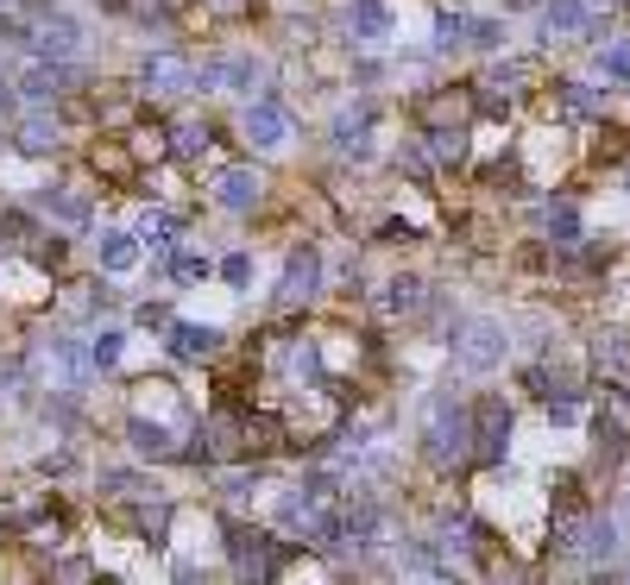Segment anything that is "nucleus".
Masks as SVG:
<instances>
[{
  "label": "nucleus",
  "mask_w": 630,
  "mask_h": 585,
  "mask_svg": "<svg viewBox=\"0 0 630 585\" xmlns=\"http://www.w3.org/2000/svg\"><path fill=\"white\" fill-rule=\"evenodd\" d=\"M448 359H454V371H467V378H492V371H505V359H511V328H505L498 315H454L448 321Z\"/></svg>",
  "instance_id": "3"
},
{
  "label": "nucleus",
  "mask_w": 630,
  "mask_h": 585,
  "mask_svg": "<svg viewBox=\"0 0 630 585\" xmlns=\"http://www.w3.org/2000/svg\"><path fill=\"white\" fill-rule=\"evenodd\" d=\"M618 516H606V510H587V535H580V554L573 561H587V573H611V561H618Z\"/></svg>",
  "instance_id": "26"
},
{
  "label": "nucleus",
  "mask_w": 630,
  "mask_h": 585,
  "mask_svg": "<svg viewBox=\"0 0 630 585\" xmlns=\"http://www.w3.org/2000/svg\"><path fill=\"white\" fill-rule=\"evenodd\" d=\"M209 208H221V215H258L265 208V171H258L253 157H234V164H215L209 171Z\"/></svg>",
  "instance_id": "12"
},
{
  "label": "nucleus",
  "mask_w": 630,
  "mask_h": 585,
  "mask_svg": "<svg viewBox=\"0 0 630 585\" xmlns=\"http://www.w3.org/2000/svg\"><path fill=\"white\" fill-rule=\"evenodd\" d=\"M215 120H171V157L177 164H202V157L215 152Z\"/></svg>",
  "instance_id": "30"
},
{
  "label": "nucleus",
  "mask_w": 630,
  "mask_h": 585,
  "mask_svg": "<svg viewBox=\"0 0 630 585\" xmlns=\"http://www.w3.org/2000/svg\"><path fill=\"white\" fill-rule=\"evenodd\" d=\"M89 51V25L70 7H51L44 20H32V51L26 58H82Z\"/></svg>",
  "instance_id": "17"
},
{
  "label": "nucleus",
  "mask_w": 630,
  "mask_h": 585,
  "mask_svg": "<svg viewBox=\"0 0 630 585\" xmlns=\"http://www.w3.org/2000/svg\"><path fill=\"white\" fill-rule=\"evenodd\" d=\"M13 152L32 164H58L63 157V114L58 107H20L13 120Z\"/></svg>",
  "instance_id": "16"
},
{
  "label": "nucleus",
  "mask_w": 630,
  "mask_h": 585,
  "mask_svg": "<svg viewBox=\"0 0 630 585\" xmlns=\"http://www.w3.org/2000/svg\"><path fill=\"white\" fill-rule=\"evenodd\" d=\"M542 234H549V246L561 258L587 253V220H580V208H573V202H549V208H542Z\"/></svg>",
  "instance_id": "28"
},
{
  "label": "nucleus",
  "mask_w": 630,
  "mask_h": 585,
  "mask_svg": "<svg viewBox=\"0 0 630 585\" xmlns=\"http://www.w3.org/2000/svg\"><path fill=\"white\" fill-rule=\"evenodd\" d=\"M429 296L435 290H429V277H423V271H392L373 290V302H378V315H385V321H416V315L429 309Z\"/></svg>",
  "instance_id": "19"
},
{
  "label": "nucleus",
  "mask_w": 630,
  "mask_h": 585,
  "mask_svg": "<svg viewBox=\"0 0 630 585\" xmlns=\"http://www.w3.org/2000/svg\"><path fill=\"white\" fill-rule=\"evenodd\" d=\"M152 277H158V284H171V290H196V284H209V277H215V258H209L196 239L183 234L177 246H171V258H164V265H152Z\"/></svg>",
  "instance_id": "22"
},
{
  "label": "nucleus",
  "mask_w": 630,
  "mask_h": 585,
  "mask_svg": "<svg viewBox=\"0 0 630 585\" xmlns=\"http://www.w3.org/2000/svg\"><path fill=\"white\" fill-rule=\"evenodd\" d=\"M624 579H630V561H624Z\"/></svg>",
  "instance_id": "47"
},
{
  "label": "nucleus",
  "mask_w": 630,
  "mask_h": 585,
  "mask_svg": "<svg viewBox=\"0 0 630 585\" xmlns=\"http://www.w3.org/2000/svg\"><path fill=\"white\" fill-rule=\"evenodd\" d=\"M13 89H20L26 107H58L63 95H82V89H89V63L82 58H26Z\"/></svg>",
  "instance_id": "10"
},
{
  "label": "nucleus",
  "mask_w": 630,
  "mask_h": 585,
  "mask_svg": "<svg viewBox=\"0 0 630 585\" xmlns=\"http://www.w3.org/2000/svg\"><path fill=\"white\" fill-rule=\"evenodd\" d=\"M423 133V145H429L435 171H460L472 157V120H454V126H416Z\"/></svg>",
  "instance_id": "27"
},
{
  "label": "nucleus",
  "mask_w": 630,
  "mask_h": 585,
  "mask_svg": "<svg viewBox=\"0 0 630 585\" xmlns=\"http://www.w3.org/2000/svg\"><path fill=\"white\" fill-rule=\"evenodd\" d=\"M467 44L479 51V58H498V51H505V20H498V13H472Z\"/></svg>",
  "instance_id": "39"
},
{
  "label": "nucleus",
  "mask_w": 630,
  "mask_h": 585,
  "mask_svg": "<svg viewBox=\"0 0 630 585\" xmlns=\"http://www.w3.org/2000/svg\"><path fill=\"white\" fill-rule=\"evenodd\" d=\"M202 13H209V20H221V25H234V20H246V13H253V0H202Z\"/></svg>",
  "instance_id": "41"
},
{
  "label": "nucleus",
  "mask_w": 630,
  "mask_h": 585,
  "mask_svg": "<svg viewBox=\"0 0 630 585\" xmlns=\"http://www.w3.org/2000/svg\"><path fill=\"white\" fill-rule=\"evenodd\" d=\"M536 13H542V39H580V32H587V20H592V7L587 0H542V7H536Z\"/></svg>",
  "instance_id": "31"
},
{
  "label": "nucleus",
  "mask_w": 630,
  "mask_h": 585,
  "mask_svg": "<svg viewBox=\"0 0 630 585\" xmlns=\"http://www.w3.org/2000/svg\"><path fill=\"white\" fill-rule=\"evenodd\" d=\"M416 126H454V120H472V82H454V89H429V95L410 101Z\"/></svg>",
  "instance_id": "24"
},
{
  "label": "nucleus",
  "mask_w": 630,
  "mask_h": 585,
  "mask_svg": "<svg viewBox=\"0 0 630 585\" xmlns=\"http://www.w3.org/2000/svg\"><path fill=\"white\" fill-rule=\"evenodd\" d=\"M177 321V309H171V296H139L133 302V328H145V333H164Z\"/></svg>",
  "instance_id": "40"
},
{
  "label": "nucleus",
  "mask_w": 630,
  "mask_h": 585,
  "mask_svg": "<svg viewBox=\"0 0 630 585\" xmlns=\"http://www.w3.org/2000/svg\"><path fill=\"white\" fill-rule=\"evenodd\" d=\"M378 126H385V101L373 89H359L335 120H328V152L341 164H373L378 157Z\"/></svg>",
  "instance_id": "8"
},
{
  "label": "nucleus",
  "mask_w": 630,
  "mask_h": 585,
  "mask_svg": "<svg viewBox=\"0 0 630 585\" xmlns=\"http://www.w3.org/2000/svg\"><path fill=\"white\" fill-rule=\"evenodd\" d=\"M120 441H126V453H133V460H152V466H177L183 429H177V422H164V415L133 410L126 422H120Z\"/></svg>",
  "instance_id": "15"
},
{
  "label": "nucleus",
  "mask_w": 630,
  "mask_h": 585,
  "mask_svg": "<svg viewBox=\"0 0 630 585\" xmlns=\"http://www.w3.org/2000/svg\"><path fill=\"white\" fill-rule=\"evenodd\" d=\"M511 434H517V410L505 390H479L472 397V466H505L511 460Z\"/></svg>",
  "instance_id": "9"
},
{
  "label": "nucleus",
  "mask_w": 630,
  "mask_h": 585,
  "mask_svg": "<svg viewBox=\"0 0 630 585\" xmlns=\"http://www.w3.org/2000/svg\"><path fill=\"white\" fill-rule=\"evenodd\" d=\"M234 133H240V145H246V152L277 157V152H284V145L296 138V107L277 95V82H272V89H258L253 101H240Z\"/></svg>",
  "instance_id": "6"
},
{
  "label": "nucleus",
  "mask_w": 630,
  "mask_h": 585,
  "mask_svg": "<svg viewBox=\"0 0 630 585\" xmlns=\"http://www.w3.org/2000/svg\"><path fill=\"white\" fill-rule=\"evenodd\" d=\"M624 202H630V171H624Z\"/></svg>",
  "instance_id": "46"
},
{
  "label": "nucleus",
  "mask_w": 630,
  "mask_h": 585,
  "mask_svg": "<svg viewBox=\"0 0 630 585\" xmlns=\"http://www.w3.org/2000/svg\"><path fill=\"white\" fill-rule=\"evenodd\" d=\"M32 472H39V485H70V479L82 472V460H77V448L63 441V448L39 453V460H32Z\"/></svg>",
  "instance_id": "37"
},
{
  "label": "nucleus",
  "mask_w": 630,
  "mask_h": 585,
  "mask_svg": "<svg viewBox=\"0 0 630 585\" xmlns=\"http://www.w3.org/2000/svg\"><path fill=\"white\" fill-rule=\"evenodd\" d=\"M392 164H397V176H410V183H435V157H429V145H423V133L416 138H404V145H397L392 152Z\"/></svg>",
  "instance_id": "35"
},
{
  "label": "nucleus",
  "mask_w": 630,
  "mask_h": 585,
  "mask_svg": "<svg viewBox=\"0 0 630 585\" xmlns=\"http://www.w3.org/2000/svg\"><path fill=\"white\" fill-rule=\"evenodd\" d=\"M202 573H209V566L190 561V554H177V561H171V579H202Z\"/></svg>",
  "instance_id": "43"
},
{
  "label": "nucleus",
  "mask_w": 630,
  "mask_h": 585,
  "mask_svg": "<svg viewBox=\"0 0 630 585\" xmlns=\"http://www.w3.org/2000/svg\"><path fill=\"white\" fill-rule=\"evenodd\" d=\"M215 277H221V284H227L234 296H246V290H253V277H258V258L246 253V246H234V253H221V258H215Z\"/></svg>",
  "instance_id": "36"
},
{
  "label": "nucleus",
  "mask_w": 630,
  "mask_h": 585,
  "mask_svg": "<svg viewBox=\"0 0 630 585\" xmlns=\"http://www.w3.org/2000/svg\"><path fill=\"white\" fill-rule=\"evenodd\" d=\"M410 239H423L416 234V220H385V227L373 234V246H410Z\"/></svg>",
  "instance_id": "42"
},
{
  "label": "nucleus",
  "mask_w": 630,
  "mask_h": 585,
  "mask_svg": "<svg viewBox=\"0 0 630 585\" xmlns=\"http://www.w3.org/2000/svg\"><path fill=\"white\" fill-rule=\"evenodd\" d=\"M467 25H472V13H460V7H435L429 51H460V44H467Z\"/></svg>",
  "instance_id": "38"
},
{
  "label": "nucleus",
  "mask_w": 630,
  "mask_h": 585,
  "mask_svg": "<svg viewBox=\"0 0 630 585\" xmlns=\"http://www.w3.org/2000/svg\"><path fill=\"white\" fill-rule=\"evenodd\" d=\"M549 114L561 120V126H592V120L606 114V89H592V82H580V76H561L549 89Z\"/></svg>",
  "instance_id": "20"
},
{
  "label": "nucleus",
  "mask_w": 630,
  "mask_h": 585,
  "mask_svg": "<svg viewBox=\"0 0 630 585\" xmlns=\"http://www.w3.org/2000/svg\"><path fill=\"white\" fill-rule=\"evenodd\" d=\"M89 485H95V497L101 504H139V497H171V485H164V479H152V472H145V460H139V466H95V479H89Z\"/></svg>",
  "instance_id": "18"
},
{
  "label": "nucleus",
  "mask_w": 630,
  "mask_h": 585,
  "mask_svg": "<svg viewBox=\"0 0 630 585\" xmlns=\"http://www.w3.org/2000/svg\"><path fill=\"white\" fill-rule=\"evenodd\" d=\"M416 460L435 472V479H454V472L472 466V403L454 397V390H429L423 410H416Z\"/></svg>",
  "instance_id": "1"
},
{
  "label": "nucleus",
  "mask_w": 630,
  "mask_h": 585,
  "mask_svg": "<svg viewBox=\"0 0 630 585\" xmlns=\"http://www.w3.org/2000/svg\"><path fill=\"white\" fill-rule=\"evenodd\" d=\"M95 7H101V13H114V20H133L139 0H95Z\"/></svg>",
  "instance_id": "44"
},
{
  "label": "nucleus",
  "mask_w": 630,
  "mask_h": 585,
  "mask_svg": "<svg viewBox=\"0 0 630 585\" xmlns=\"http://www.w3.org/2000/svg\"><path fill=\"white\" fill-rule=\"evenodd\" d=\"M126 82H133V95L145 101V107H164V101L196 95V58L177 51V44H158V51H145V58L133 63Z\"/></svg>",
  "instance_id": "7"
},
{
  "label": "nucleus",
  "mask_w": 630,
  "mask_h": 585,
  "mask_svg": "<svg viewBox=\"0 0 630 585\" xmlns=\"http://www.w3.org/2000/svg\"><path fill=\"white\" fill-rule=\"evenodd\" d=\"M397 0H341L335 7V39L347 51H378L397 39Z\"/></svg>",
  "instance_id": "11"
},
{
  "label": "nucleus",
  "mask_w": 630,
  "mask_h": 585,
  "mask_svg": "<svg viewBox=\"0 0 630 585\" xmlns=\"http://www.w3.org/2000/svg\"><path fill=\"white\" fill-rule=\"evenodd\" d=\"M95 234V271L101 277H133L145 265V246H139L133 227H89Z\"/></svg>",
  "instance_id": "21"
},
{
  "label": "nucleus",
  "mask_w": 630,
  "mask_h": 585,
  "mask_svg": "<svg viewBox=\"0 0 630 585\" xmlns=\"http://www.w3.org/2000/svg\"><path fill=\"white\" fill-rule=\"evenodd\" d=\"M258 89H272V63L258 58L253 44H234V51H209V58H196V95L253 101Z\"/></svg>",
  "instance_id": "4"
},
{
  "label": "nucleus",
  "mask_w": 630,
  "mask_h": 585,
  "mask_svg": "<svg viewBox=\"0 0 630 585\" xmlns=\"http://www.w3.org/2000/svg\"><path fill=\"white\" fill-rule=\"evenodd\" d=\"M158 347H164V359H171V366H221L234 340H227V328H221V321H190V315H177L171 328L158 333Z\"/></svg>",
  "instance_id": "13"
},
{
  "label": "nucleus",
  "mask_w": 630,
  "mask_h": 585,
  "mask_svg": "<svg viewBox=\"0 0 630 585\" xmlns=\"http://www.w3.org/2000/svg\"><path fill=\"white\" fill-rule=\"evenodd\" d=\"M82 347H89V366L108 378V371H120V359H126V347H133V333L120 328V321H101L95 333H82Z\"/></svg>",
  "instance_id": "32"
},
{
  "label": "nucleus",
  "mask_w": 630,
  "mask_h": 585,
  "mask_svg": "<svg viewBox=\"0 0 630 585\" xmlns=\"http://www.w3.org/2000/svg\"><path fill=\"white\" fill-rule=\"evenodd\" d=\"M328 290V253L315 246V239H296L284 265H277V290H272V315H303L322 302Z\"/></svg>",
  "instance_id": "5"
},
{
  "label": "nucleus",
  "mask_w": 630,
  "mask_h": 585,
  "mask_svg": "<svg viewBox=\"0 0 630 585\" xmlns=\"http://www.w3.org/2000/svg\"><path fill=\"white\" fill-rule=\"evenodd\" d=\"M587 359H592V371H618L630 366V333H618V328H606V333H592V347H587Z\"/></svg>",
  "instance_id": "34"
},
{
  "label": "nucleus",
  "mask_w": 630,
  "mask_h": 585,
  "mask_svg": "<svg viewBox=\"0 0 630 585\" xmlns=\"http://www.w3.org/2000/svg\"><path fill=\"white\" fill-rule=\"evenodd\" d=\"M592 70L611 82V89H630V39H618V32H606V39L592 44Z\"/></svg>",
  "instance_id": "33"
},
{
  "label": "nucleus",
  "mask_w": 630,
  "mask_h": 585,
  "mask_svg": "<svg viewBox=\"0 0 630 585\" xmlns=\"http://www.w3.org/2000/svg\"><path fill=\"white\" fill-rule=\"evenodd\" d=\"M133 410L164 415V422H177V429H190V422H196L190 397H183V390L171 384V378H139V384H133Z\"/></svg>",
  "instance_id": "25"
},
{
  "label": "nucleus",
  "mask_w": 630,
  "mask_h": 585,
  "mask_svg": "<svg viewBox=\"0 0 630 585\" xmlns=\"http://www.w3.org/2000/svg\"><path fill=\"white\" fill-rule=\"evenodd\" d=\"M32 208H39V220H51L63 234H89L95 227V183L89 176L82 183H44V189H32Z\"/></svg>",
  "instance_id": "14"
},
{
  "label": "nucleus",
  "mask_w": 630,
  "mask_h": 585,
  "mask_svg": "<svg viewBox=\"0 0 630 585\" xmlns=\"http://www.w3.org/2000/svg\"><path fill=\"white\" fill-rule=\"evenodd\" d=\"M291 547L272 523H253V516H221V554H227V573L234 579H284V561Z\"/></svg>",
  "instance_id": "2"
},
{
  "label": "nucleus",
  "mask_w": 630,
  "mask_h": 585,
  "mask_svg": "<svg viewBox=\"0 0 630 585\" xmlns=\"http://www.w3.org/2000/svg\"><path fill=\"white\" fill-rule=\"evenodd\" d=\"M624 7H630V0H624Z\"/></svg>",
  "instance_id": "48"
},
{
  "label": "nucleus",
  "mask_w": 630,
  "mask_h": 585,
  "mask_svg": "<svg viewBox=\"0 0 630 585\" xmlns=\"http://www.w3.org/2000/svg\"><path fill=\"white\" fill-rule=\"evenodd\" d=\"M498 7H505V13H536L542 0H498Z\"/></svg>",
  "instance_id": "45"
},
{
  "label": "nucleus",
  "mask_w": 630,
  "mask_h": 585,
  "mask_svg": "<svg viewBox=\"0 0 630 585\" xmlns=\"http://www.w3.org/2000/svg\"><path fill=\"white\" fill-rule=\"evenodd\" d=\"M536 76H542V63H536V58H492V63H486V76H479V82H486V89H498V95H530V82Z\"/></svg>",
  "instance_id": "29"
},
{
  "label": "nucleus",
  "mask_w": 630,
  "mask_h": 585,
  "mask_svg": "<svg viewBox=\"0 0 630 585\" xmlns=\"http://www.w3.org/2000/svg\"><path fill=\"white\" fill-rule=\"evenodd\" d=\"M89 171L101 176V189H126V183H139V171H145V164L133 157V145H126L120 133H108V138H95V145H89Z\"/></svg>",
  "instance_id": "23"
}]
</instances>
